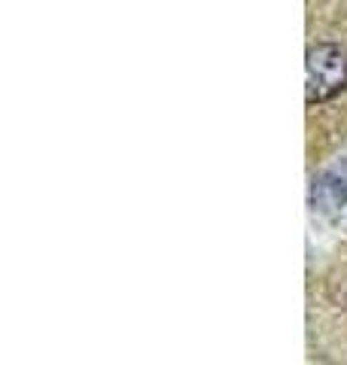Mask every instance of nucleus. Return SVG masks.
<instances>
[{
  "label": "nucleus",
  "mask_w": 347,
  "mask_h": 365,
  "mask_svg": "<svg viewBox=\"0 0 347 365\" xmlns=\"http://www.w3.org/2000/svg\"><path fill=\"white\" fill-rule=\"evenodd\" d=\"M311 204L323 213H332L347 204V165H335L314 180L311 186Z\"/></svg>",
  "instance_id": "nucleus-2"
},
{
  "label": "nucleus",
  "mask_w": 347,
  "mask_h": 365,
  "mask_svg": "<svg viewBox=\"0 0 347 365\" xmlns=\"http://www.w3.org/2000/svg\"><path fill=\"white\" fill-rule=\"evenodd\" d=\"M347 88V52L335 43H317L305 58V101L326 104Z\"/></svg>",
  "instance_id": "nucleus-1"
}]
</instances>
